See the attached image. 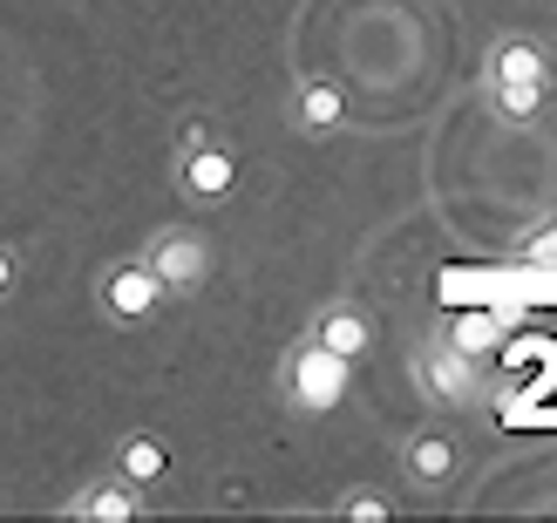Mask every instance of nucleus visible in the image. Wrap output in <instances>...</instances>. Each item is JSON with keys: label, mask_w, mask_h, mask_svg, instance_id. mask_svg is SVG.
<instances>
[{"label": "nucleus", "mask_w": 557, "mask_h": 523, "mask_svg": "<svg viewBox=\"0 0 557 523\" xmlns=\"http://www.w3.org/2000/svg\"><path fill=\"white\" fill-rule=\"evenodd\" d=\"M171 177H177V190H184L190 204H232V190H238V157H232V144H225L211 123H184Z\"/></svg>", "instance_id": "2"}, {"label": "nucleus", "mask_w": 557, "mask_h": 523, "mask_svg": "<svg viewBox=\"0 0 557 523\" xmlns=\"http://www.w3.org/2000/svg\"><path fill=\"white\" fill-rule=\"evenodd\" d=\"M286 123H293L299 136H341V129H347V89H341V82H326V75L293 82Z\"/></svg>", "instance_id": "10"}, {"label": "nucleus", "mask_w": 557, "mask_h": 523, "mask_svg": "<svg viewBox=\"0 0 557 523\" xmlns=\"http://www.w3.org/2000/svg\"><path fill=\"white\" fill-rule=\"evenodd\" d=\"M483 89H550V54L531 35H496L483 54Z\"/></svg>", "instance_id": "8"}, {"label": "nucleus", "mask_w": 557, "mask_h": 523, "mask_svg": "<svg viewBox=\"0 0 557 523\" xmlns=\"http://www.w3.org/2000/svg\"><path fill=\"white\" fill-rule=\"evenodd\" d=\"M401 476L408 489H422V497H442V489H456L462 483V443H456V428H414L408 443H401Z\"/></svg>", "instance_id": "6"}, {"label": "nucleus", "mask_w": 557, "mask_h": 523, "mask_svg": "<svg viewBox=\"0 0 557 523\" xmlns=\"http://www.w3.org/2000/svg\"><path fill=\"white\" fill-rule=\"evenodd\" d=\"M449 340H456L462 353H476V361H483V353H490L496 340H504V320H490V313H469V320H456V326H449Z\"/></svg>", "instance_id": "14"}, {"label": "nucleus", "mask_w": 557, "mask_h": 523, "mask_svg": "<svg viewBox=\"0 0 557 523\" xmlns=\"http://www.w3.org/2000/svg\"><path fill=\"white\" fill-rule=\"evenodd\" d=\"M510 259L531 265V272H557V217H544V225H531V232H517Z\"/></svg>", "instance_id": "13"}, {"label": "nucleus", "mask_w": 557, "mask_h": 523, "mask_svg": "<svg viewBox=\"0 0 557 523\" xmlns=\"http://www.w3.org/2000/svg\"><path fill=\"white\" fill-rule=\"evenodd\" d=\"M109 470H116L123 483H136V489H157L163 476H171V443L150 435V428H123L116 449H109Z\"/></svg>", "instance_id": "11"}, {"label": "nucleus", "mask_w": 557, "mask_h": 523, "mask_svg": "<svg viewBox=\"0 0 557 523\" xmlns=\"http://www.w3.org/2000/svg\"><path fill=\"white\" fill-rule=\"evenodd\" d=\"M163 299H171V292L157 286V272L144 259H116V265L96 272V307H102L109 326H144V320L163 313Z\"/></svg>", "instance_id": "5"}, {"label": "nucleus", "mask_w": 557, "mask_h": 523, "mask_svg": "<svg viewBox=\"0 0 557 523\" xmlns=\"http://www.w3.org/2000/svg\"><path fill=\"white\" fill-rule=\"evenodd\" d=\"M136 259L157 272V286L171 292V299L198 292V286L211 279V238H205L198 225H157V232L144 238V252H136Z\"/></svg>", "instance_id": "4"}, {"label": "nucleus", "mask_w": 557, "mask_h": 523, "mask_svg": "<svg viewBox=\"0 0 557 523\" xmlns=\"http://www.w3.org/2000/svg\"><path fill=\"white\" fill-rule=\"evenodd\" d=\"M414 388L435 408H469V401H483V361L462 353L449 334H429L414 347Z\"/></svg>", "instance_id": "3"}, {"label": "nucleus", "mask_w": 557, "mask_h": 523, "mask_svg": "<svg viewBox=\"0 0 557 523\" xmlns=\"http://www.w3.org/2000/svg\"><path fill=\"white\" fill-rule=\"evenodd\" d=\"M306 334H313L326 353H341V361H354V368L374 353V320L360 313L354 299H326V307L313 313V326H306Z\"/></svg>", "instance_id": "9"}, {"label": "nucleus", "mask_w": 557, "mask_h": 523, "mask_svg": "<svg viewBox=\"0 0 557 523\" xmlns=\"http://www.w3.org/2000/svg\"><path fill=\"white\" fill-rule=\"evenodd\" d=\"M326 516H341V523H387V516H395V497H387L381 483H354V489L333 497Z\"/></svg>", "instance_id": "12"}, {"label": "nucleus", "mask_w": 557, "mask_h": 523, "mask_svg": "<svg viewBox=\"0 0 557 523\" xmlns=\"http://www.w3.org/2000/svg\"><path fill=\"white\" fill-rule=\"evenodd\" d=\"M54 516H69V523H136V516H150V503H144L136 483H123L109 470V476H89L82 489H69V503Z\"/></svg>", "instance_id": "7"}, {"label": "nucleus", "mask_w": 557, "mask_h": 523, "mask_svg": "<svg viewBox=\"0 0 557 523\" xmlns=\"http://www.w3.org/2000/svg\"><path fill=\"white\" fill-rule=\"evenodd\" d=\"M272 388H278V401H286V415H299V422H320V415H333V408L347 401V388H354V361H341V353H326L313 334H299L286 353H278V368H272Z\"/></svg>", "instance_id": "1"}, {"label": "nucleus", "mask_w": 557, "mask_h": 523, "mask_svg": "<svg viewBox=\"0 0 557 523\" xmlns=\"http://www.w3.org/2000/svg\"><path fill=\"white\" fill-rule=\"evenodd\" d=\"M14 292H21V252H14L8 238H0V307H8Z\"/></svg>", "instance_id": "15"}]
</instances>
